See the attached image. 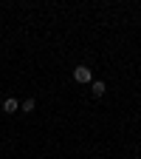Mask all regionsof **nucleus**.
<instances>
[{
    "mask_svg": "<svg viewBox=\"0 0 141 159\" xmlns=\"http://www.w3.org/2000/svg\"><path fill=\"white\" fill-rule=\"evenodd\" d=\"M105 91H107V85H105V83H102V80H96V83H93V85H90V94H93V97H102V94H105Z\"/></svg>",
    "mask_w": 141,
    "mask_h": 159,
    "instance_id": "f03ea898",
    "label": "nucleus"
},
{
    "mask_svg": "<svg viewBox=\"0 0 141 159\" xmlns=\"http://www.w3.org/2000/svg\"><path fill=\"white\" fill-rule=\"evenodd\" d=\"M17 108H20V102H17V99H14V97H9V99H6V102H3V111H6V114H14Z\"/></svg>",
    "mask_w": 141,
    "mask_h": 159,
    "instance_id": "7ed1b4c3",
    "label": "nucleus"
},
{
    "mask_svg": "<svg viewBox=\"0 0 141 159\" xmlns=\"http://www.w3.org/2000/svg\"><path fill=\"white\" fill-rule=\"evenodd\" d=\"M34 105H37V102H34L31 97H28V99H23V111H26V114H28V111H34Z\"/></svg>",
    "mask_w": 141,
    "mask_h": 159,
    "instance_id": "20e7f679",
    "label": "nucleus"
},
{
    "mask_svg": "<svg viewBox=\"0 0 141 159\" xmlns=\"http://www.w3.org/2000/svg\"><path fill=\"white\" fill-rule=\"evenodd\" d=\"M73 80L76 83H90V68L88 66H76L73 68Z\"/></svg>",
    "mask_w": 141,
    "mask_h": 159,
    "instance_id": "f257e3e1",
    "label": "nucleus"
}]
</instances>
